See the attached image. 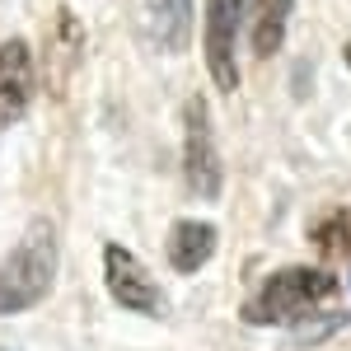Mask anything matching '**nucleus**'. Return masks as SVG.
Returning a JSON list of instances; mask_svg holds the SVG:
<instances>
[{
    "instance_id": "obj_7",
    "label": "nucleus",
    "mask_w": 351,
    "mask_h": 351,
    "mask_svg": "<svg viewBox=\"0 0 351 351\" xmlns=\"http://www.w3.org/2000/svg\"><path fill=\"white\" fill-rule=\"evenodd\" d=\"M80 47H84V33H80V19H75V10L71 5H61L52 19V47H47V89H52L56 99L66 94V84H71V71L80 66Z\"/></svg>"
},
{
    "instance_id": "obj_10",
    "label": "nucleus",
    "mask_w": 351,
    "mask_h": 351,
    "mask_svg": "<svg viewBox=\"0 0 351 351\" xmlns=\"http://www.w3.org/2000/svg\"><path fill=\"white\" fill-rule=\"evenodd\" d=\"M150 38L164 52H183L192 38V0H150Z\"/></svg>"
},
{
    "instance_id": "obj_6",
    "label": "nucleus",
    "mask_w": 351,
    "mask_h": 351,
    "mask_svg": "<svg viewBox=\"0 0 351 351\" xmlns=\"http://www.w3.org/2000/svg\"><path fill=\"white\" fill-rule=\"evenodd\" d=\"M33 89H38L33 52H28V43L10 38V43L0 47V132H10L14 122H24V117H28Z\"/></svg>"
},
{
    "instance_id": "obj_2",
    "label": "nucleus",
    "mask_w": 351,
    "mask_h": 351,
    "mask_svg": "<svg viewBox=\"0 0 351 351\" xmlns=\"http://www.w3.org/2000/svg\"><path fill=\"white\" fill-rule=\"evenodd\" d=\"M337 295V281L319 267H281L258 286V295L243 304V324H295L304 314L324 309Z\"/></svg>"
},
{
    "instance_id": "obj_12",
    "label": "nucleus",
    "mask_w": 351,
    "mask_h": 351,
    "mask_svg": "<svg viewBox=\"0 0 351 351\" xmlns=\"http://www.w3.org/2000/svg\"><path fill=\"white\" fill-rule=\"evenodd\" d=\"M347 66H351V43H347Z\"/></svg>"
},
{
    "instance_id": "obj_1",
    "label": "nucleus",
    "mask_w": 351,
    "mask_h": 351,
    "mask_svg": "<svg viewBox=\"0 0 351 351\" xmlns=\"http://www.w3.org/2000/svg\"><path fill=\"white\" fill-rule=\"evenodd\" d=\"M56 281V230L52 220H33L28 234L14 243L10 263L0 267V314H24L43 304Z\"/></svg>"
},
{
    "instance_id": "obj_3",
    "label": "nucleus",
    "mask_w": 351,
    "mask_h": 351,
    "mask_svg": "<svg viewBox=\"0 0 351 351\" xmlns=\"http://www.w3.org/2000/svg\"><path fill=\"white\" fill-rule=\"evenodd\" d=\"M183 173H188L192 197L216 202L225 178H220V155H216V136H211V117H206V99L192 94L183 108Z\"/></svg>"
},
{
    "instance_id": "obj_4",
    "label": "nucleus",
    "mask_w": 351,
    "mask_h": 351,
    "mask_svg": "<svg viewBox=\"0 0 351 351\" xmlns=\"http://www.w3.org/2000/svg\"><path fill=\"white\" fill-rule=\"evenodd\" d=\"M104 281H108V295L145 319H160L164 314V291L160 281L150 276V267L136 258L127 243H104Z\"/></svg>"
},
{
    "instance_id": "obj_11",
    "label": "nucleus",
    "mask_w": 351,
    "mask_h": 351,
    "mask_svg": "<svg viewBox=\"0 0 351 351\" xmlns=\"http://www.w3.org/2000/svg\"><path fill=\"white\" fill-rule=\"evenodd\" d=\"M309 239L319 243V253H337V258H351V206H337V211H328L314 230H309Z\"/></svg>"
},
{
    "instance_id": "obj_5",
    "label": "nucleus",
    "mask_w": 351,
    "mask_h": 351,
    "mask_svg": "<svg viewBox=\"0 0 351 351\" xmlns=\"http://www.w3.org/2000/svg\"><path fill=\"white\" fill-rule=\"evenodd\" d=\"M248 0H206V75L216 80L220 94L239 89V61H234V43H239Z\"/></svg>"
},
{
    "instance_id": "obj_8",
    "label": "nucleus",
    "mask_w": 351,
    "mask_h": 351,
    "mask_svg": "<svg viewBox=\"0 0 351 351\" xmlns=\"http://www.w3.org/2000/svg\"><path fill=\"white\" fill-rule=\"evenodd\" d=\"M164 253H169V263L173 271H202L211 263V253H216V230L211 225H202V220H178L173 230H169V243H164Z\"/></svg>"
},
{
    "instance_id": "obj_9",
    "label": "nucleus",
    "mask_w": 351,
    "mask_h": 351,
    "mask_svg": "<svg viewBox=\"0 0 351 351\" xmlns=\"http://www.w3.org/2000/svg\"><path fill=\"white\" fill-rule=\"evenodd\" d=\"M291 10H295V0H253V28H248V38H253V56L258 61L281 52Z\"/></svg>"
}]
</instances>
